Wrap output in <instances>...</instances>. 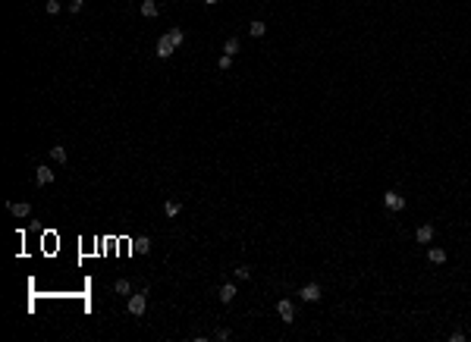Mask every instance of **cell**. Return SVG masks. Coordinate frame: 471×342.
<instances>
[{
  "mask_svg": "<svg viewBox=\"0 0 471 342\" xmlns=\"http://www.w3.org/2000/svg\"><path fill=\"white\" fill-rule=\"evenodd\" d=\"M277 314H280L286 323H292V320H295V305L289 302V298H280V302H277Z\"/></svg>",
  "mask_w": 471,
  "mask_h": 342,
  "instance_id": "cell-3",
  "label": "cell"
},
{
  "mask_svg": "<svg viewBox=\"0 0 471 342\" xmlns=\"http://www.w3.org/2000/svg\"><path fill=\"white\" fill-rule=\"evenodd\" d=\"M248 32H252V38H264V35H267V22L254 19L252 25H248Z\"/></svg>",
  "mask_w": 471,
  "mask_h": 342,
  "instance_id": "cell-14",
  "label": "cell"
},
{
  "mask_svg": "<svg viewBox=\"0 0 471 342\" xmlns=\"http://www.w3.org/2000/svg\"><path fill=\"white\" fill-rule=\"evenodd\" d=\"M239 50H242V44H239V38H226V41H223V54H229V57H236Z\"/></svg>",
  "mask_w": 471,
  "mask_h": 342,
  "instance_id": "cell-16",
  "label": "cell"
},
{
  "mask_svg": "<svg viewBox=\"0 0 471 342\" xmlns=\"http://www.w3.org/2000/svg\"><path fill=\"white\" fill-rule=\"evenodd\" d=\"M126 308H129V314H135V317H142L145 308H148V289L145 292H132L129 302H126Z\"/></svg>",
  "mask_w": 471,
  "mask_h": 342,
  "instance_id": "cell-1",
  "label": "cell"
},
{
  "mask_svg": "<svg viewBox=\"0 0 471 342\" xmlns=\"http://www.w3.org/2000/svg\"><path fill=\"white\" fill-rule=\"evenodd\" d=\"M50 160H57V164H66V160H70V151H66L63 144H54V148H50Z\"/></svg>",
  "mask_w": 471,
  "mask_h": 342,
  "instance_id": "cell-11",
  "label": "cell"
},
{
  "mask_svg": "<svg viewBox=\"0 0 471 342\" xmlns=\"http://www.w3.org/2000/svg\"><path fill=\"white\" fill-rule=\"evenodd\" d=\"M427 261L431 264H446V248H431V251H427Z\"/></svg>",
  "mask_w": 471,
  "mask_h": 342,
  "instance_id": "cell-13",
  "label": "cell"
},
{
  "mask_svg": "<svg viewBox=\"0 0 471 342\" xmlns=\"http://www.w3.org/2000/svg\"><path fill=\"white\" fill-rule=\"evenodd\" d=\"M151 251V239L145 236V239H135V254H148Z\"/></svg>",
  "mask_w": 471,
  "mask_h": 342,
  "instance_id": "cell-17",
  "label": "cell"
},
{
  "mask_svg": "<svg viewBox=\"0 0 471 342\" xmlns=\"http://www.w3.org/2000/svg\"><path fill=\"white\" fill-rule=\"evenodd\" d=\"M167 35H170V41H173L176 47H179V44H182V41H185V32H182V29H170Z\"/></svg>",
  "mask_w": 471,
  "mask_h": 342,
  "instance_id": "cell-18",
  "label": "cell"
},
{
  "mask_svg": "<svg viewBox=\"0 0 471 342\" xmlns=\"http://www.w3.org/2000/svg\"><path fill=\"white\" fill-rule=\"evenodd\" d=\"M173 50H176V44H173V41H170V35H164V38L157 41V50H154V54H157L160 60H167L170 54H173Z\"/></svg>",
  "mask_w": 471,
  "mask_h": 342,
  "instance_id": "cell-7",
  "label": "cell"
},
{
  "mask_svg": "<svg viewBox=\"0 0 471 342\" xmlns=\"http://www.w3.org/2000/svg\"><path fill=\"white\" fill-rule=\"evenodd\" d=\"M113 292H116L119 298H129V295H132V286H129V279H116V283H113Z\"/></svg>",
  "mask_w": 471,
  "mask_h": 342,
  "instance_id": "cell-12",
  "label": "cell"
},
{
  "mask_svg": "<svg viewBox=\"0 0 471 342\" xmlns=\"http://www.w3.org/2000/svg\"><path fill=\"white\" fill-rule=\"evenodd\" d=\"M298 298H302V302H321V286L318 283H305L302 289H298Z\"/></svg>",
  "mask_w": 471,
  "mask_h": 342,
  "instance_id": "cell-2",
  "label": "cell"
},
{
  "mask_svg": "<svg viewBox=\"0 0 471 342\" xmlns=\"http://www.w3.org/2000/svg\"><path fill=\"white\" fill-rule=\"evenodd\" d=\"M6 207H10L13 217H29V213H32V204L29 201H10Z\"/></svg>",
  "mask_w": 471,
  "mask_h": 342,
  "instance_id": "cell-8",
  "label": "cell"
},
{
  "mask_svg": "<svg viewBox=\"0 0 471 342\" xmlns=\"http://www.w3.org/2000/svg\"><path fill=\"white\" fill-rule=\"evenodd\" d=\"M35 182L41 185V189H44V185H50V182H54V170H50V167H44V164H41V167L35 170Z\"/></svg>",
  "mask_w": 471,
  "mask_h": 342,
  "instance_id": "cell-6",
  "label": "cell"
},
{
  "mask_svg": "<svg viewBox=\"0 0 471 342\" xmlns=\"http://www.w3.org/2000/svg\"><path fill=\"white\" fill-rule=\"evenodd\" d=\"M449 342H465V333H462V330H452V333H449Z\"/></svg>",
  "mask_w": 471,
  "mask_h": 342,
  "instance_id": "cell-23",
  "label": "cell"
},
{
  "mask_svg": "<svg viewBox=\"0 0 471 342\" xmlns=\"http://www.w3.org/2000/svg\"><path fill=\"white\" fill-rule=\"evenodd\" d=\"M44 10H47L50 16H57L60 10H63V6H60V0H47V3H44Z\"/></svg>",
  "mask_w": 471,
  "mask_h": 342,
  "instance_id": "cell-20",
  "label": "cell"
},
{
  "mask_svg": "<svg viewBox=\"0 0 471 342\" xmlns=\"http://www.w3.org/2000/svg\"><path fill=\"white\" fill-rule=\"evenodd\" d=\"M204 3H208V6H214V3H217V0H204Z\"/></svg>",
  "mask_w": 471,
  "mask_h": 342,
  "instance_id": "cell-25",
  "label": "cell"
},
{
  "mask_svg": "<svg viewBox=\"0 0 471 342\" xmlns=\"http://www.w3.org/2000/svg\"><path fill=\"white\" fill-rule=\"evenodd\" d=\"M217 295H220V302H223V305H229V302H233V298H236V286H233V283H223V286H220V292H217Z\"/></svg>",
  "mask_w": 471,
  "mask_h": 342,
  "instance_id": "cell-10",
  "label": "cell"
},
{
  "mask_svg": "<svg viewBox=\"0 0 471 342\" xmlns=\"http://www.w3.org/2000/svg\"><path fill=\"white\" fill-rule=\"evenodd\" d=\"M236 276H239V279H252V270L242 264V267H236Z\"/></svg>",
  "mask_w": 471,
  "mask_h": 342,
  "instance_id": "cell-22",
  "label": "cell"
},
{
  "mask_svg": "<svg viewBox=\"0 0 471 342\" xmlns=\"http://www.w3.org/2000/svg\"><path fill=\"white\" fill-rule=\"evenodd\" d=\"M229 66H233V57H229V54H220V60H217V69H220V72H226Z\"/></svg>",
  "mask_w": 471,
  "mask_h": 342,
  "instance_id": "cell-19",
  "label": "cell"
},
{
  "mask_svg": "<svg viewBox=\"0 0 471 342\" xmlns=\"http://www.w3.org/2000/svg\"><path fill=\"white\" fill-rule=\"evenodd\" d=\"M434 236H436V229H434L431 223H424V226H418V229H415V242H418V245H431V242H434Z\"/></svg>",
  "mask_w": 471,
  "mask_h": 342,
  "instance_id": "cell-4",
  "label": "cell"
},
{
  "mask_svg": "<svg viewBox=\"0 0 471 342\" xmlns=\"http://www.w3.org/2000/svg\"><path fill=\"white\" fill-rule=\"evenodd\" d=\"M142 16H145V19H157V16H160V6L154 3V0H142Z\"/></svg>",
  "mask_w": 471,
  "mask_h": 342,
  "instance_id": "cell-9",
  "label": "cell"
},
{
  "mask_svg": "<svg viewBox=\"0 0 471 342\" xmlns=\"http://www.w3.org/2000/svg\"><path fill=\"white\" fill-rule=\"evenodd\" d=\"M85 6V0H70V13H79Z\"/></svg>",
  "mask_w": 471,
  "mask_h": 342,
  "instance_id": "cell-24",
  "label": "cell"
},
{
  "mask_svg": "<svg viewBox=\"0 0 471 342\" xmlns=\"http://www.w3.org/2000/svg\"><path fill=\"white\" fill-rule=\"evenodd\" d=\"M214 339H220V342H229V339H233V330H226V327H223V330H217V333H214Z\"/></svg>",
  "mask_w": 471,
  "mask_h": 342,
  "instance_id": "cell-21",
  "label": "cell"
},
{
  "mask_svg": "<svg viewBox=\"0 0 471 342\" xmlns=\"http://www.w3.org/2000/svg\"><path fill=\"white\" fill-rule=\"evenodd\" d=\"M164 213L173 220V217H179V213H182V204H179V201H164Z\"/></svg>",
  "mask_w": 471,
  "mask_h": 342,
  "instance_id": "cell-15",
  "label": "cell"
},
{
  "mask_svg": "<svg viewBox=\"0 0 471 342\" xmlns=\"http://www.w3.org/2000/svg\"><path fill=\"white\" fill-rule=\"evenodd\" d=\"M383 207H387V210H402V207H405V198H402L399 192H387V195H383Z\"/></svg>",
  "mask_w": 471,
  "mask_h": 342,
  "instance_id": "cell-5",
  "label": "cell"
}]
</instances>
